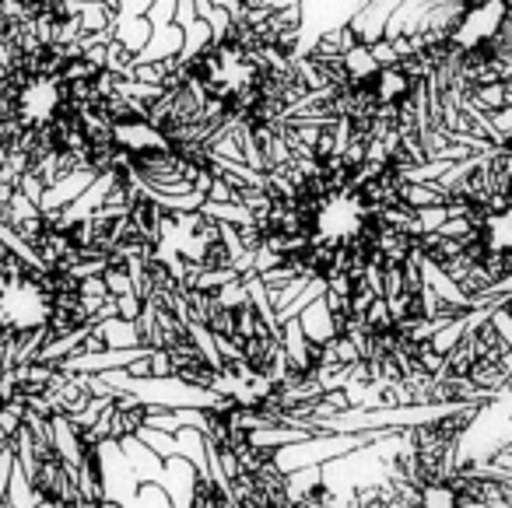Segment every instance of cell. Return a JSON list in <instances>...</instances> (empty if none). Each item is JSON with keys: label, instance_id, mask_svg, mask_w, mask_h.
<instances>
[{"label": "cell", "instance_id": "obj_1", "mask_svg": "<svg viewBox=\"0 0 512 508\" xmlns=\"http://www.w3.org/2000/svg\"><path fill=\"white\" fill-rule=\"evenodd\" d=\"M484 410V403H470L411 424L407 445L383 484L362 487L348 505L337 501V508H512V470L456 449Z\"/></svg>", "mask_w": 512, "mask_h": 508}, {"label": "cell", "instance_id": "obj_2", "mask_svg": "<svg viewBox=\"0 0 512 508\" xmlns=\"http://www.w3.org/2000/svg\"><path fill=\"white\" fill-rule=\"evenodd\" d=\"M207 466L193 470L190 508H337L327 484L295 491L281 445H264L225 400L200 407Z\"/></svg>", "mask_w": 512, "mask_h": 508}, {"label": "cell", "instance_id": "obj_3", "mask_svg": "<svg viewBox=\"0 0 512 508\" xmlns=\"http://www.w3.org/2000/svg\"><path fill=\"white\" fill-rule=\"evenodd\" d=\"M505 393H512V337L488 305L460 323V337L442 344L439 375L428 389L425 407H491Z\"/></svg>", "mask_w": 512, "mask_h": 508}, {"label": "cell", "instance_id": "obj_4", "mask_svg": "<svg viewBox=\"0 0 512 508\" xmlns=\"http://www.w3.org/2000/svg\"><path fill=\"white\" fill-rule=\"evenodd\" d=\"M369 0H299V15H302V29H299V50L295 60L306 57L313 50V43L327 32L348 29Z\"/></svg>", "mask_w": 512, "mask_h": 508}, {"label": "cell", "instance_id": "obj_5", "mask_svg": "<svg viewBox=\"0 0 512 508\" xmlns=\"http://www.w3.org/2000/svg\"><path fill=\"white\" fill-rule=\"evenodd\" d=\"M183 50V29L179 25H165V29H151L148 46L141 50V57L134 64H162V60H179Z\"/></svg>", "mask_w": 512, "mask_h": 508}, {"label": "cell", "instance_id": "obj_6", "mask_svg": "<svg viewBox=\"0 0 512 508\" xmlns=\"http://www.w3.org/2000/svg\"><path fill=\"white\" fill-rule=\"evenodd\" d=\"M109 39H113L120 50H127L130 57L137 60L144 46H148V39H151L148 18H123V15H116L113 18V29H109Z\"/></svg>", "mask_w": 512, "mask_h": 508}, {"label": "cell", "instance_id": "obj_7", "mask_svg": "<svg viewBox=\"0 0 512 508\" xmlns=\"http://www.w3.org/2000/svg\"><path fill=\"white\" fill-rule=\"evenodd\" d=\"M144 18H148L151 29H165V25H176V0H155Z\"/></svg>", "mask_w": 512, "mask_h": 508}, {"label": "cell", "instance_id": "obj_8", "mask_svg": "<svg viewBox=\"0 0 512 508\" xmlns=\"http://www.w3.org/2000/svg\"><path fill=\"white\" fill-rule=\"evenodd\" d=\"M151 4H155V0H113V11L123 18H144Z\"/></svg>", "mask_w": 512, "mask_h": 508}, {"label": "cell", "instance_id": "obj_9", "mask_svg": "<svg viewBox=\"0 0 512 508\" xmlns=\"http://www.w3.org/2000/svg\"><path fill=\"white\" fill-rule=\"evenodd\" d=\"M197 22V4L193 0H176V25L179 29H190Z\"/></svg>", "mask_w": 512, "mask_h": 508}, {"label": "cell", "instance_id": "obj_10", "mask_svg": "<svg viewBox=\"0 0 512 508\" xmlns=\"http://www.w3.org/2000/svg\"><path fill=\"white\" fill-rule=\"evenodd\" d=\"M491 312H495V316L502 319V323L512 326V288L505 291V295H498L495 302H491ZM509 337H512V333H509Z\"/></svg>", "mask_w": 512, "mask_h": 508}, {"label": "cell", "instance_id": "obj_11", "mask_svg": "<svg viewBox=\"0 0 512 508\" xmlns=\"http://www.w3.org/2000/svg\"><path fill=\"white\" fill-rule=\"evenodd\" d=\"M502 88H505V99H509V106H512V74L502 81Z\"/></svg>", "mask_w": 512, "mask_h": 508}, {"label": "cell", "instance_id": "obj_12", "mask_svg": "<svg viewBox=\"0 0 512 508\" xmlns=\"http://www.w3.org/2000/svg\"><path fill=\"white\" fill-rule=\"evenodd\" d=\"M78 4H113V0H78Z\"/></svg>", "mask_w": 512, "mask_h": 508}, {"label": "cell", "instance_id": "obj_13", "mask_svg": "<svg viewBox=\"0 0 512 508\" xmlns=\"http://www.w3.org/2000/svg\"><path fill=\"white\" fill-rule=\"evenodd\" d=\"M509 4H512V0H509Z\"/></svg>", "mask_w": 512, "mask_h": 508}]
</instances>
